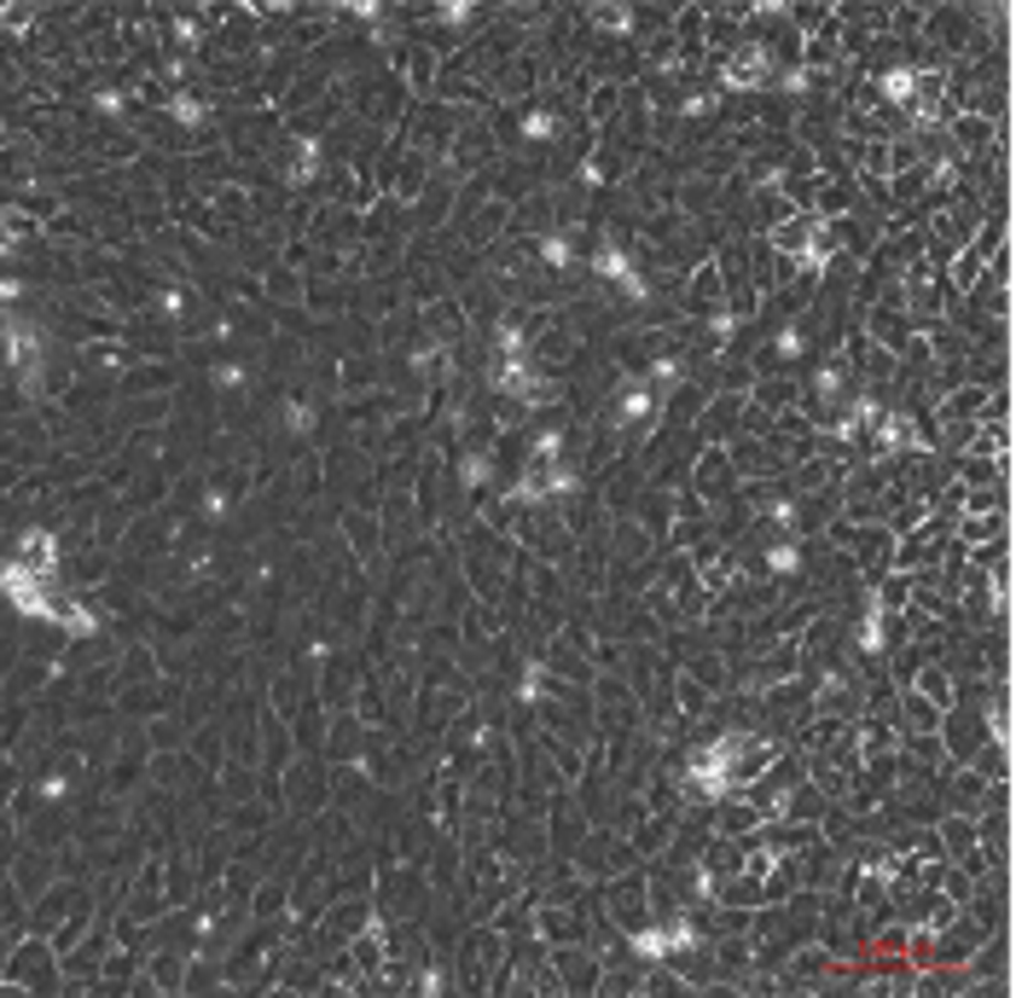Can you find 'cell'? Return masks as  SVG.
Segmentation results:
<instances>
[{
    "mask_svg": "<svg viewBox=\"0 0 1016 998\" xmlns=\"http://www.w3.org/2000/svg\"><path fill=\"white\" fill-rule=\"evenodd\" d=\"M645 413H650V390H627L622 406H616L610 418H616V424H634V418H645Z\"/></svg>",
    "mask_w": 1016,
    "mask_h": 998,
    "instance_id": "277c9868",
    "label": "cell"
},
{
    "mask_svg": "<svg viewBox=\"0 0 1016 998\" xmlns=\"http://www.w3.org/2000/svg\"><path fill=\"white\" fill-rule=\"evenodd\" d=\"M691 941V929L680 923L674 934H634V952H645V958H662V952H674V946H685Z\"/></svg>",
    "mask_w": 1016,
    "mask_h": 998,
    "instance_id": "7a4b0ae2",
    "label": "cell"
},
{
    "mask_svg": "<svg viewBox=\"0 0 1016 998\" xmlns=\"http://www.w3.org/2000/svg\"><path fill=\"white\" fill-rule=\"evenodd\" d=\"M593 268H599L604 279H622V284H627V291H634V296L645 291V284H639L634 273H627V256H622V250H599V256H593Z\"/></svg>",
    "mask_w": 1016,
    "mask_h": 998,
    "instance_id": "3957f363",
    "label": "cell"
},
{
    "mask_svg": "<svg viewBox=\"0 0 1016 998\" xmlns=\"http://www.w3.org/2000/svg\"><path fill=\"white\" fill-rule=\"evenodd\" d=\"M523 134H528V139H546V134H552V122H546V116H528Z\"/></svg>",
    "mask_w": 1016,
    "mask_h": 998,
    "instance_id": "52a82bcc",
    "label": "cell"
},
{
    "mask_svg": "<svg viewBox=\"0 0 1016 998\" xmlns=\"http://www.w3.org/2000/svg\"><path fill=\"white\" fill-rule=\"evenodd\" d=\"M546 261H563V268H569V261H576V250H569V244H558V238H546Z\"/></svg>",
    "mask_w": 1016,
    "mask_h": 998,
    "instance_id": "8992f818",
    "label": "cell"
},
{
    "mask_svg": "<svg viewBox=\"0 0 1016 998\" xmlns=\"http://www.w3.org/2000/svg\"><path fill=\"white\" fill-rule=\"evenodd\" d=\"M726 761H732V743H715L708 755L691 761V784H697L703 796H721V789H726Z\"/></svg>",
    "mask_w": 1016,
    "mask_h": 998,
    "instance_id": "6da1fadb",
    "label": "cell"
},
{
    "mask_svg": "<svg viewBox=\"0 0 1016 998\" xmlns=\"http://www.w3.org/2000/svg\"><path fill=\"white\" fill-rule=\"evenodd\" d=\"M175 116L180 122H203V105H198V99H175Z\"/></svg>",
    "mask_w": 1016,
    "mask_h": 998,
    "instance_id": "5b68a950",
    "label": "cell"
}]
</instances>
